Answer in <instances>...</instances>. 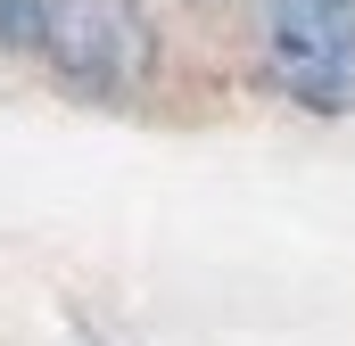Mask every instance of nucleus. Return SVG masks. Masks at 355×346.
I'll return each mask as SVG.
<instances>
[{"mask_svg":"<svg viewBox=\"0 0 355 346\" xmlns=\"http://www.w3.org/2000/svg\"><path fill=\"white\" fill-rule=\"evenodd\" d=\"M272 58L297 91H347L355 75V0H272Z\"/></svg>","mask_w":355,"mask_h":346,"instance_id":"f03ea898","label":"nucleus"},{"mask_svg":"<svg viewBox=\"0 0 355 346\" xmlns=\"http://www.w3.org/2000/svg\"><path fill=\"white\" fill-rule=\"evenodd\" d=\"M42 50L91 99H124L157 66V33L141 0H42Z\"/></svg>","mask_w":355,"mask_h":346,"instance_id":"f257e3e1","label":"nucleus"},{"mask_svg":"<svg viewBox=\"0 0 355 346\" xmlns=\"http://www.w3.org/2000/svg\"><path fill=\"white\" fill-rule=\"evenodd\" d=\"M0 42H42V0H0Z\"/></svg>","mask_w":355,"mask_h":346,"instance_id":"7ed1b4c3","label":"nucleus"}]
</instances>
